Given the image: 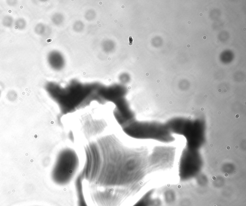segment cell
<instances>
[{"label": "cell", "instance_id": "1", "mask_svg": "<svg viewBox=\"0 0 246 206\" xmlns=\"http://www.w3.org/2000/svg\"><path fill=\"white\" fill-rule=\"evenodd\" d=\"M83 179L100 188H127L138 178L136 154L113 136H107L87 146Z\"/></svg>", "mask_w": 246, "mask_h": 206}, {"label": "cell", "instance_id": "2", "mask_svg": "<svg viewBox=\"0 0 246 206\" xmlns=\"http://www.w3.org/2000/svg\"><path fill=\"white\" fill-rule=\"evenodd\" d=\"M165 123L172 134L185 137L187 148L200 150L205 144L206 126L203 120L176 117Z\"/></svg>", "mask_w": 246, "mask_h": 206}, {"label": "cell", "instance_id": "3", "mask_svg": "<svg viewBox=\"0 0 246 206\" xmlns=\"http://www.w3.org/2000/svg\"><path fill=\"white\" fill-rule=\"evenodd\" d=\"M122 127L126 134L134 138L153 140L164 143H170L174 140L165 123L138 121L135 118Z\"/></svg>", "mask_w": 246, "mask_h": 206}, {"label": "cell", "instance_id": "4", "mask_svg": "<svg viewBox=\"0 0 246 206\" xmlns=\"http://www.w3.org/2000/svg\"><path fill=\"white\" fill-rule=\"evenodd\" d=\"M79 166V156L74 150L65 148L59 153L51 172L53 182L59 186L69 185L77 172Z\"/></svg>", "mask_w": 246, "mask_h": 206}, {"label": "cell", "instance_id": "5", "mask_svg": "<svg viewBox=\"0 0 246 206\" xmlns=\"http://www.w3.org/2000/svg\"><path fill=\"white\" fill-rule=\"evenodd\" d=\"M202 161L200 150L186 147L180 162V175L186 179L197 174L201 169Z\"/></svg>", "mask_w": 246, "mask_h": 206}, {"label": "cell", "instance_id": "6", "mask_svg": "<svg viewBox=\"0 0 246 206\" xmlns=\"http://www.w3.org/2000/svg\"><path fill=\"white\" fill-rule=\"evenodd\" d=\"M15 28L19 30H24L27 27V23L26 20L23 18H18L14 23Z\"/></svg>", "mask_w": 246, "mask_h": 206}, {"label": "cell", "instance_id": "7", "mask_svg": "<svg viewBox=\"0 0 246 206\" xmlns=\"http://www.w3.org/2000/svg\"><path fill=\"white\" fill-rule=\"evenodd\" d=\"M14 20L13 17L9 15H7L4 16L2 20L3 26L6 28H11L14 24Z\"/></svg>", "mask_w": 246, "mask_h": 206}, {"label": "cell", "instance_id": "8", "mask_svg": "<svg viewBox=\"0 0 246 206\" xmlns=\"http://www.w3.org/2000/svg\"><path fill=\"white\" fill-rule=\"evenodd\" d=\"M17 96H18L17 93L15 91H10L7 93V99L9 100L10 101H11V102L16 101L17 99Z\"/></svg>", "mask_w": 246, "mask_h": 206}, {"label": "cell", "instance_id": "9", "mask_svg": "<svg viewBox=\"0 0 246 206\" xmlns=\"http://www.w3.org/2000/svg\"><path fill=\"white\" fill-rule=\"evenodd\" d=\"M1 96V91L0 90V97Z\"/></svg>", "mask_w": 246, "mask_h": 206}]
</instances>
